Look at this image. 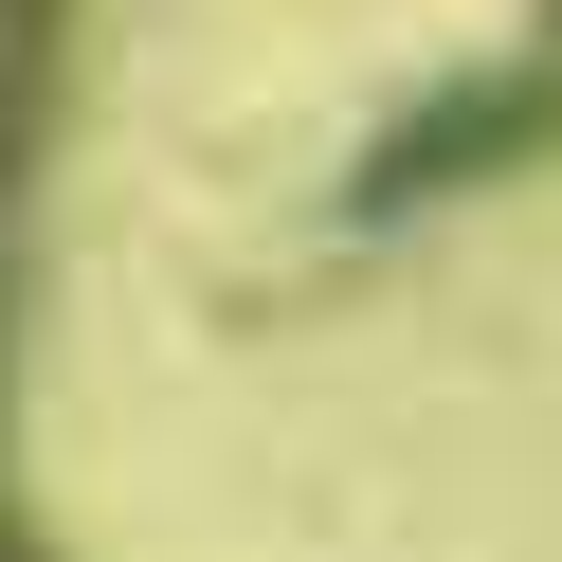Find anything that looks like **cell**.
<instances>
[{
	"label": "cell",
	"mask_w": 562,
	"mask_h": 562,
	"mask_svg": "<svg viewBox=\"0 0 562 562\" xmlns=\"http://www.w3.org/2000/svg\"><path fill=\"white\" fill-rule=\"evenodd\" d=\"M526 146H562V0L526 19L490 74H453L436 110H400L363 146V182H345V218H417V200H472V182H508Z\"/></svg>",
	"instance_id": "obj_1"
},
{
	"label": "cell",
	"mask_w": 562,
	"mask_h": 562,
	"mask_svg": "<svg viewBox=\"0 0 562 562\" xmlns=\"http://www.w3.org/2000/svg\"><path fill=\"white\" fill-rule=\"evenodd\" d=\"M74 19L91 0H0V236H19L37 146H55V110H74Z\"/></svg>",
	"instance_id": "obj_2"
},
{
	"label": "cell",
	"mask_w": 562,
	"mask_h": 562,
	"mask_svg": "<svg viewBox=\"0 0 562 562\" xmlns=\"http://www.w3.org/2000/svg\"><path fill=\"white\" fill-rule=\"evenodd\" d=\"M0 381H19V327H0ZM0 436H19V400H0ZM0 562H37L19 544V472H0Z\"/></svg>",
	"instance_id": "obj_3"
}]
</instances>
